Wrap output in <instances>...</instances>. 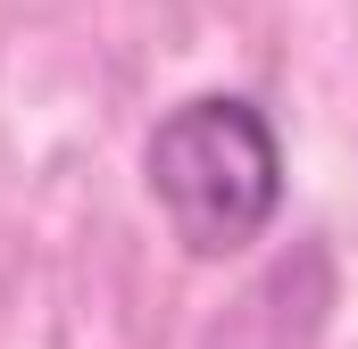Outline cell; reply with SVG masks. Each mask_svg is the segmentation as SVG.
Listing matches in <instances>:
<instances>
[{
  "label": "cell",
  "mask_w": 358,
  "mask_h": 349,
  "mask_svg": "<svg viewBox=\"0 0 358 349\" xmlns=\"http://www.w3.org/2000/svg\"><path fill=\"white\" fill-rule=\"evenodd\" d=\"M142 191L183 258H242L283 216V133L250 91H183L142 142Z\"/></svg>",
  "instance_id": "6da1fadb"
}]
</instances>
